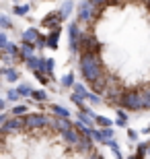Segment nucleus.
<instances>
[{"instance_id":"nucleus-1","label":"nucleus","mask_w":150,"mask_h":159,"mask_svg":"<svg viewBox=\"0 0 150 159\" xmlns=\"http://www.w3.org/2000/svg\"><path fill=\"white\" fill-rule=\"evenodd\" d=\"M78 70H80L82 79H84L88 85L95 83L101 75H105V68H103V62L99 58V54H80Z\"/></svg>"},{"instance_id":"nucleus-2","label":"nucleus","mask_w":150,"mask_h":159,"mask_svg":"<svg viewBox=\"0 0 150 159\" xmlns=\"http://www.w3.org/2000/svg\"><path fill=\"white\" fill-rule=\"evenodd\" d=\"M121 107L127 110V112H140V110H144L142 93H140L138 89H126V93H123V101H121Z\"/></svg>"},{"instance_id":"nucleus-3","label":"nucleus","mask_w":150,"mask_h":159,"mask_svg":"<svg viewBox=\"0 0 150 159\" xmlns=\"http://www.w3.org/2000/svg\"><path fill=\"white\" fill-rule=\"evenodd\" d=\"M52 118L54 116H47V114H27L25 116V126H27V130H33V132L45 130V128L49 130Z\"/></svg>"},{"instance_id":"nucleus-4","label":"nucleus","mask_w":150,"mask_h":159,"mask_svg":"<svg viewBox=\"0 0 150 159\" xmlns=\"http://www.w3.org/2000/svg\"><path fill=\"white\" fill-rule=\"evenodd\" d=\"M99 8H95V6L91 4V0H80L78 2V21L76 23L78 25H87V23H92L95 19H97V15H99Z\"/></svg>"},{"instance_id":"nucleus-5","label":"nucleus","mask_w":150,"mask_h":159,"mask_svg":"<svg viewBox=\"0 0 150 159\" xmlns=\"http://www.w3.org/2000/svg\"><path fill=\"white\" fill-rule=\"evenodd\" d=\"M0 130H2V136L17 134V132L27 130V126H25V116H11L4 126H0Z\"/></svg>"},{"instance_id":"nucleus-6","label":"nucleus","mask_w":150,"mask_h":159,"mask_svg":"<svg viewBox=\"0 0 150 159\" xmlns=\"http://www.w3.org/2000/svg\"><path fill=\"white\" fill-rule=\"evenodd\" d=\"M60 136H62V143H64L68 149H74L76 143L82 139V130L78 128V126H76V122H74V126H72V128H68L66 132H62Z\"/></svg>"},{"instance_id":"nucleus-7","label":"nucleus","mask_w":150,"mask_h":159,"mask_svg":"<svg viewBox=\"0 0 150 159\" xmlns=\"http://www.w3.org/2000/svg\"><path fill=\"white\" fill-rule=\"evenodd\" d=\"M68 35H70V52H72V54L80 52V37H82L80 25H78V23L68 25Z\"/></svg>"},{"instance_id":"nucleus-8","label":"nucleus","mask_w":150,"mask_h":159,"mask_svg":"<svg viewBox=\"0 0 150 159\" xmlns=\"http://www.w3.org/2000/svg\"><path fill=\"white\" fill-rule=\"evenodd\" d=\"M62 15L60 12H52V15H47L43 21H41V27H45V29L54 31V29H60V25H62Z\"/></svg>"},{"instance_id":"nucleus-9","label":"nucleus","mask_w":150,"mask_h":159,"mask_svg":"<svg viewBox=\"0 0 150 159\" xmlns=\"http://www.w3.org/2000/svg\"><path fill=\"white\" fill-rule=\"evenodd\" d=\"M92 139L107 145L109 141H113V130L111 128H97V130H92Z\"/></svg>"},{"instance_id":"nucleus-10","label":"nucleus","mask_w":150,"mask_h":159,"mask_svg":"<svg viewBox=\"0 0 150 159\" xmlns=\"http://www.w3.org/2000/svg\"><path fill=\"white\" fill-rule=\"evenodd\" d=\"M41 39V33L37 29H33V27H29V29L23 31V43H29V46H37V41Z\"/></svg>"},{"instance_id":"nucleus-11","label":"nucleus","mask_w":150,"mask_h":159,"mask_svg":"<svg viewBox=\"0 0 150 159\" xmlns=\"http://www.w3.org/2000/svg\"><path fill=\"white\" fill-rule=\"evenodd\" d=\"M27 68H31L33 72H45V58H39V56H33L31 60L25 62Z\"/></svg>"},{"instance_id":"nucleus-12","label":"nucleus","mask_w":150,"mask_h":159,"mask_svg":"<svg viewBox=\"0 0 150 159\" xmlns=\"http://www.w3.org/2000/svg\"><path fill=\"white\" fill-rule=\"evenodd\" d=\"M2 75H4V81L6 83H17L19 81V70L15 68V66H11V68H6V66H2Z\"/></svg>"},{"instance_id":"nucleus-13","label":"nucleus","mask_w":150,"mask_h":159,"mask_svg":"<svg viewBox=\"0 0 150 159\" xmlns=\"http://www.w3.org/2000/svg\"><path fill=\"white\" fill-rule=\"evenodd\" d=\"M19 50H21V58H23V62H27V60H31L35 56V46H29V43H21L19 46Z\"/></svg>"},{"instance_id":"nucleus-14","label":"nucleus","mask_w":150,"mask_h":159,"mask_svg":"<svg viewBox=\"0 0 150 159\" xmlns=\"http://www.w3.org/2000/svg\"><path fill=\"white\" fill-rule=\"evenodd\" d=\"M60 33H62V27H60V29L49 31V35H47V48H52V50H56V48H58V37H60Z\"/></svg>"},{"instance_id":"nucleus-15","label":"nucleus","mask_w":150,"mask_h":159,"mask_svg":"<svg viewBox=\"0 0 150 159\" xmlns=\"http://www.w3.org/2000/svg\"><path fill=\"white\" fill-rule=\"evenodd\" d=\"M49 112H52L54 116H58V118H70V112L66 107L58 106V103H52V106H49Z\"/></svg>"},{"instance_id":"nucleus-16","label":"nucleus","mask_w":150,"mask_h":159,"mask_svg":"<svg viewBox=\"0 0 150 159\" xmlns=\"http://www.w3.org/2000/svg\"><path fill=\"white\" fill-rule=\"evenodd\" d=\"M113 124H115V122L109 120L107 116H99V114H97V126H99V128H111Z\"/></svg>"},{"instance_id":"nucleus-17","label":"nucleus","mask_w":150,"mask_h":159,"mask_svg":"<svg viewBox=\"0 0 150 159\" xmlns=\"http://www.w3.org/2000/svg\"><path fill=\"white\" fill-rule=\"evenodd\" d=\"M72 6H74V2H72V0H66V2H64L62 4V8H60V15H62V19H66L70 15V12H72Z\"/></svg>"},{"instance_id":"nucleus-18","label":"nucleus","mask_w":150,"mask_h":159,"mask_svg":"<svg viewBox=\"0 0 150 159\" xmlns=\"http://www.w3.org/2000/svg\"><path fill=\"white\" fill-rule=\"evenodd\" d=\"M12 116H27V106L25 103H15V107L11 110Z\"/></svg>"},{"instance_id":"nucleus-19","label":"nucleus","mask_w":150,"mask_h":159,"mask_svg":"<svg viewBox=\"0 0 150 159\" xmlns=\"http://www.w3.org/2000/svg\"><path fill=\"white\" fill-rule=\"evenodd\" d=\"M12 12H15V15H19V17H25V15L29 12V6H27V4H15Z\"/></svg>"},{"instance_id":"nucleus-20","label":"nucleus","mask_w":150,"mask_h":159,"mask_svg":"<svg viewBox=\"0 0 150 159\" xmlns=\"http://www.w3.org/2000/svg\"><path fill=\"white\" fill-rule=\"evenodd\" d=\"M64 85V87H74L76 83H74V75H72V72H68V75H64L62 77V81H60Z\"/></svg>"},{"instance_id":"nucleus-21","label":"nucleus","mask_w":150,"mask_h":159,"mask_svg":"<svg viewBox=\"0 0 150 159\" xmlns=\"http://www.w3.org/2000/svg\"><path fill=\"white\" fill-rule=\"evenodd\" d=\"M19 93H21V97H31L33 95V89L29 87V85H19Z\"/></svg>"},{"instance_id":"nucleus-22","label":"nucleus","mask_w":150,"mask_h":159,"mask_svg":"<svg viewBox=\"0 0 150 159\" xmlns=\"http://www.w3.org/2000/svg\"><path fill=\"white\" fill-rule=\"evenodd\" d=\"M19 97H21L19 89H8V91H6V99H8V101H15V103H17Z\"/></svg>"},{"instance_id":"nucleus-23","label":"nucleus","mask_w":150,"mask_h":159,"mask_svg":"<svg viewBox=\"0 0 150 159\" xmlns=\"http://www.w3.org/2000/svg\"><path fill=\"white\" fill-rule=\"evenodd\" d=\"M31 99H35V101H45V99H47V95H45V91L33 89V95H31Z\"/></svg>"},{"instance_id":"nucleus-24","label":"nucleus","mask_w":150,"mask_h":159,"mask_svg":"<svg viewBox=\"0 0 150 159\" xmlns=\"http://www.w3.org/2000/svg\"><path fill=\"white\" fill-rule=\"evenodd\" d=\"M0 27H2V31L11 29V19L6 17V15H0Z\"/></svg>"},{"instance_id":"nucleus-25","label":"nucleus","mask_w":150,"mask_h":159,"mask_svg":"<svg viewBox=\"0 0 150 159\" xmlns=\"http://www.w3.org/2000/svg\"><path fill=\"white\" fill-rule=\"evenodd\" d=\"M35 77H37L39 83H43V85H47V83L52 81V77H47V72H35Z\"/></svg>"},{"instance_id":"nucleus-26","label":"nucleus","mask_w":150,"mask_h":159,"mask_svg":"<svg viewBox=\"0 0 150 159\" xmlns=\"http://www.w3.org/2000/svg\"><path fill=\"white\" fill-rule=\"evenodd\" d=\"M109 2L111 0H91V4L95 6V8H99V11H101L103 6H109Z\"/></svg>"},{"instance_id":"nucleus-27","label":"nucleus","mask_w":150,"mask_h":159,"mask_svg":"<svg viewBox=\"0 0 150 159\" xmlns=\"http://www.w3.org/2000/svg\"><path fill=\"white\" fill-rule=\"evenodd\" d=\"M54 66H56V62H54V58H45V72L52 77V72H54Z\"/></svg>"},{"instance_id":"nucleus-28","label":"nucleus","mask_w":150,"mask_h":159,"mask_svg":"<svg viewBox=\"0 0 150 159\" xmlns=\"http://www.w3.org/2000/svg\"><path fill=\"white\" fill-rule=\"evenodd\" d=\"M115 114H117V118H119V120H127V112L123 110V107H117Z\"/></svg>"},{"instance_id":"nucleus-29","label":"nucleus","mask_w":150,"mask_h":159,"mask_svg":"<svg viewBox=\"0 0 150 159\" xmlns=\"http://www.w3.org/2000/svg\"><path fill=\"white\" fill-rule=\"evenodd\" d=\"M8 43H11V41H8V37H6V33L2 31V33H0V48H6Z\"/></svg>"},{"instance_id":"nucleus-30","label":"nucleus","mask_w":150,"mask_h":159,"mask_svg":"<svg viewBox=\"0 0 150 159\" xmlns=\"http://www.w3.org/2000/svg\"><path fill=\"white\" fill-rule=\"evenodd\" d=\"M127 139H130V141H138V132H136V130H132V128H127Z\"/></svg>"},{"instance_id":"nucleus-31","label":"nucleus","mask_w":150,"mask_h":159,"mask_svg":"<svg viewBox=\"0 0 150 159\" xmlns=\"http://www.w3.org/2000/svg\"><path fill=\"white\" fill-rule=\"evenodd\" d=\"M88 159H105V157H103L101 153H97V151H92V153L88 155Z\"/></svg>"},{"instance_id":"nucleus-32","label":"nucleus","mask_w":150,"mask_h":159,"mask_svg":"<svg viewBox=\"0 0 150 159\" xmlns=\"http://www.w3.org/2000/svg\"><path fill=\"white\" fill-rule=\"evenodd\" d=\"M115 126H121V128H126V126H127V120H119V118H117Z\"/></svg>"},{"instance_id":"nucleus-33","label":"nucleus","mask_w":150,"mask_h":159,"mask_svg":"<svg viewBox=\"0 0 150 159\" xmlns=\"http://www.w3.org/2000/svg\"><path fill=\"white\" fill-rule=\"evenodd\" d=\"M6 101L8 99H0V110H6Z\"/></svg>"},{"instance_id":"nucleus-34","label":"nucleus","mask_w":150,"mask_h":159,"mask_svg":"<svg viewBox=\"0 0 150 159\" xmlns=\"http://www.w3.org/2000/svg\"><path fill=\"white\" fill-rule=\"evenodd\" d=\"M144 2H146V6H148V11H150V0H144Z\"/></svg>"},{"instance_id":"nucleus-35","label":"nucleus","mask_w":150,"mask_h":159,"mask_svg":"<svg viewBox=\"0 0 150 159\" xmlns=\"http://www.w3.org/2000/svg\"><path fill=\"white\" fill-rule=\"evenodd\" d=\"M148 155H150V141H148Z\"/></svg>"},{"instance_id":"nucleus-36","label":"nucleus","mask_w":150,"mask_h":159,"mask_svg":"<svg viewBox=\"0 0 150 159\" xmlns=\"http://www.w3.org/2000/svg\"><path fill=\"white\" fill-rule=\"evenodd\" d=\"M130 159H134V155H132V157H130Z\"/></svg>"}]
</instances>
